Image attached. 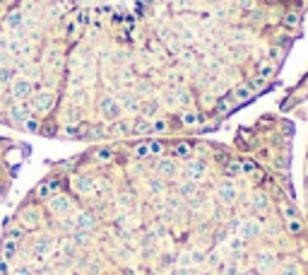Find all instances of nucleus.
<instances>
[{
	"instance_id": "obj_1",
	"label": "nucleus",
	"mask_w": 308,
	"mask_h": 275,
	"mask_svg": "<svg viewBox=\"0 0 308 275\" xmlns=\"http://www.w3.org/2000/svg\"><path fill=\"white\" fill-rule=\"evenodd\" d=\"M99 114L106 119V121H118L121 119V114H123V109H121V104H118V99L116 97H111V94H104L101 99H99Z\"/></svg>"
},
{
	"instance_id": "obj_2",
	"label": "nucleus",
	"mask_w": 308,
	"mask_h": 275,
	"mask_svg": "<svg viewBox=\"0 0 308 275\" xmlns=\"http://www.w3.org/2000/svg\"><path fill=\"white\" fill-rule=\"evenodd\" d=\"M10 92H12V97H15L17 102H22V99H27L29 94H34V82H32L29 77H15V80L10 82Z\"/></svg>"
},
{
	"instance_id": "obj_3",
	"label": "nucleus",
	"mask_w": 308,
	"mask_h": 275,
	"mask_svg": "<svg viewBox=\"0 0 308 275\" xmlns=\"http://www.w3.org/2000/svg\"><path fill=\"white\" fill-rule=\"evenodd\" d=\"M46 207H49V212H53V215H65V212L72 210V201H70L65 193H53V196L46 201Z\"/></svg>"
},
{
	"instance_id": "obj_4",
	"label": "nucleus",
	"mask_w": 308,
	"mask_h": 275,
	"mask_svg": "<svg viewBox=\"0 0 308 275\" xmlns=\"http://www.w3.org/2000/svg\"><path fill=\"white\" fill-rule=\"evenodd\" d=\"M205 172H207L205 162H200V159H188V162H185V181L200 184V181L205 179Z\"/></svg>"
},
{
	"instance_id": "obj_5",
	"label": "nucleus",
	"mask_w": 308,
	"mask_h": 275,
	"mask_svg": "<svg viewBox=\"0 0 308 275\" xmlns=\"http://www.w3.org/2000/svg\"><path fill=\"white\" fill-rule=\"evenodd\" d=\"M217 198H219L224 206H234L236 198H239V189H236V184H231V181H222V184L217 186Z\"/></svg>"
},
{
	"instance_id": "obj_6",
	"label": "nucleus",
	"mask_w": 308,
	"mask_h": 275,
	"mask_svg": "<svg viewBox=\"0 0 308 275\" xmlns=\"http://www.w3.org/2000/svg\"><path fill=\"white\" fill-rule=\"evenodd\" d=\"M75 224V232H92L94 227H97V217H94V212H89V210H82V212H77V217L72 220Z\"/></svg>"
},
{
	"instance_id": "obj_7",
	"label": "nucleus",
	"mask_w": 308,
	"mask_h": 275,
	"mask_svg": "<svg viewBox=\"0 0 308 275\" xmlns=\"http://www.w3.org/2000/svg\"><path fill=\"white\" fill-rule=\"evenodd\" d=\"M239 237H241V241H250V239L260 237V222L258 220H241Z\"/></svg>"
},
{
	"instance_id": "obj_8",
	"label": "nucleus",
	"mask_w": 308,
	"mask_h": 275,
	"mask_svg": "<svg viewBox=\"0 0 308 275\" xmlns=\"http://www.w3.org/2000/svg\"><path fill=\"white\" fill-rule=\"evenodd\" d=\"M53 104H56V94H53V92L41 89V92H36V94H34V106H36L39 111L49 114V111L53 109Z\"/></svg>"
},
{
	"instance_id": "obj_9",
	"label": "nucleus",
	"mask_w": 308,
	"mask_h": 275,
	"mask_svg": "<svg viewBox=\"0 0 308 275\" xmlns=\"http://www.w3.org/2000/svg\"><path fill=\"white\" fill-rule=\"evenodd\" d=\"M7 114H10V121H12V123H17V126H24V121L32 116V114H29V106H27V104H22V102L12 104V106L7 109Z\"/></svg>"
},
{
	"instance_id": "obj_10",
	"label": "nucleus",
	"mask_w": 308,
	"mask_h": 275,
	"mask_svg": "<svg viewBox=\"0 0 308 275\" xmlns=\"http://www.w3.org/2000/svg\"><path fill=\"white\" fill-rule=\"evenodd\" d=\"M176 172H178L176 159H164V157H162V159L157 162V174H159L162 179H174Z\"/></svg>"
},
{
	"instance_id": "obj_11",
	"label": "nucleus",
	"mask_w": 308,
	"mask_h": 275,
	"mask_svg": "<svg viewBox=\"0 0 308 275\" xmlns=\"http://www.w3.org/2000/svg\"><path fill=\"white\" fill-rule=\"evenodd\" d=\"M58 189H61L58 179H46V181H44V184H41V186L34 191V196H36V198H46V201H49V198H51V196H53Z\"/></svg>"
},
{
	"instance_id": "obj_12",
	"label": "nucleus",
	"mask_w": 308,
	"mask_h": 275,
	"mask_svg": "<svg viewBox=\"0 0 308 275\" xmlns=\"http://www.w3.org/2000/svg\"><path fill=\"white\" fill-rule=\"evenodd\" d=\"M231 99H234L236 104H248V102H253V99H255V92H253L248 85H239V87H234Z\"/></svg>"
},
{
	"instance_id": "obj_13",
	"label": "nucleus",
	"mask_w": 308,
	"mask_h": 275,
	"mask_svg": "<svg viewBox=\"0 0 308 275\" xmlns=\"http://www.w3.org/2000/svg\"><path fill=\"white\" fill-rule=\"evenodd\" d=\"M17 246H19V241L5 237L2 244H0V258H2V261H12V258L17 256Z\"/></svg>"
},
{
	"instance_id": "obj_14",
	"label": "nucleus",
	"mask_w": 308,
	"mask_h": 275,
	"mask_svg": "<svg viewBox=\"0 0 308 275\" xmlns=\"http://www.w3.org/2000/svg\"><path fill=\"white\" fill-rule=\"evenodd\" d=\"M250 207H253L255 212H265V210L270 207L267 193H265V191H253V196H250Z\"/></svg>"
},
{
	"instance_id": "obj_15",
	"label": "nucleus",
	"mask_w": 308,
	"mask_h": 275,
	"mask_svg": "<svg viewBox=\"0 0 308 275\" xmlns=\"http://www.w3.org/2000/svg\"><path fill=\"white\" fill-rule=\"evenodd\" d=\"M275 268H277V258H275L272 254H267V251L258 254V271H262V273H272Z\"/></svg>"
},
{
	"instance_id": "obj_16",
	"label": "nucleus",
	"mask_w": 308,
	"mask_h": 275,
	"mask_svg": "<svg viewBox=\"0 0 308 275\" xmlns=\"http://www.w3.org/2000/svg\"><path fill=\"white\" fill-rule=\"evenodd\" d=\"M19 217H22V222H24L27 227H36V224L41 222V215H39V210H34V207H22V210H19Z\"/></svg>"
},
{
	"instance_id": "obj_17",
	"label": "nucleus",
	"mask_w": 308,
	"mask_h": 275,
	"mask_svg": "<svg viewBox=\"0 0 308 275\" xmlns=\"http://www.w3.org/2000/svg\"><path fill=\"white\" fill-rule=\"evenodd\" d=\"M22 24H24V15H22L19 10H12V12L5 17V27H7V29H19Z\"/></svg>"
},
{
	"instance_id": "obj_18",
	"label": "nucleus",
	"mask_w": 308,
	"mask_h": 275,
	"mask_svg": "<svg viewBox=\"0 0 308 275\" xmlns=\"http://www.w3.org/2000/svg\"><path fill=\"white\" fill-rule=\"evenodd\" d=\"M178 119H181V123H183V126H188V128H195V126L200 123V119H202V116H200L197 111H190V109H188V111H183Z\"/></svg>"
},
{
	"instance_id": "obj_19",
	"label": "nucleus",
	"mask_w": 308,
	"mask_h": 275,
	"mask_svg": "<svg viewBox=\"0 0 308 275\" xmlns=\"http://www.w3.org/2000/svg\"><path fill=\"white\" fill-rule=\"evenodd\" d=\"M190 155H193V145L190 142H178L176 147H174V157L176 159H190Z\"/></svg>"
},
{
	"instance_id": "obj_20",
	"label": "nucleus",
	"mask_w": 308,
	"mask_h": 275,
	"mask_svg": "<svg viewBox=\"0 0 308 275\" xmlns=\"http://www.w3.org/2000/svg\"><path fill=\"white\" fill-rule=\"evenodd\" d=\"M152 133V123L145 121V119H137L132 123V136H149Z\"/></svg>"
},
{
	"instance_id": "obj_21",
	"label": "nucleus",
	"mask_w": 308,
	"mask_h": 275,
	"mask_svg": "<svg viewBox=\"0 0 308 275\" xmlns=\"http://www.w3.org/2000/svg\"><path fill=\"white\" fill-rule=\"evenodd\" d=\"M118 104H121V109H125V111H135V109H137V99H135V94H130V92H123V94H121Z\"/></svg>"
},
{
	"instance_id": "obj_22",
	"label": "nucleus",
	"mask_w": 308,
	"mask_h": 275,
	"mask_svg": "<svg viewBox=\"0 0 308 275\" xmlns=\"http://www.w3.org/2000/svg\"><path fill=\"white\" fill-rule=\"evenodd\" d=\"M275 72H277V68L272 66V63H258V77H262V80H272L275 77Z\"/></svg>"
},
{
	"instance_id": "obj_23",
	"label": "nucleus",
	"mask_w": 308,
	"mask_h": 275,
	"mask_svg": "<svg viewBox=\"0 0 308 275\" xmlns=\"http://www.w3.org/2000/svg\"><path fill=\"white\" fill-rule=\"evenodd\" d=\"M113 131H116V136H132V123L130 121H113Z\"/></svg>"
},
{
	"instance_id": "obj_24",
	"label": "nucleus",
	"mask_w": 308,
	"mask_h": 275,
	"mask_svg": "<svg viewBox=\"0 0 308 275\" xmlns=\"http://www.w3.org/2000/svg\"><path fill=\"white\" fill-rule=\"evenodd\" d=\"M279 275H301V266L296 261H287L284 266H279Z\"/></svg>"
},
{
	"instance_id": "obj_25",
	"label": "nucleus",
	"mask_w": 308,
	"mask_h": 275,
	"mask_svg": "<svg viewBox=\"0 0 308 275\" xmlns=\"http://www.w3.org/2000/svg\"><path fill=\"white\" fill-rule=\"evenodd\" d=\"M75 191L77 193H87V191H92V179H87V176H77L75 179Z\"/></svg>"
},
{
	"instance_id": "obj_26",
	"label": "nucleus",
	"mask_w": 308,
	"mask_h": 275,
	"mask_svg": "<svg viewBox=\"0 0 308 275\" xmlns=\"http://www.w3.org/2000/svg\"><path fill=\"white\" fill-rule=\"evenodd\" d=\"M94 159H97L99 164H106V162H111V159H113V150H111V147H101V150H97Z\"/></svg>"
},
{
	"instance_id": "obj_27",
	"label": "nucleus",
	"mask_w": 308,
	"mask_h": 275,
	"mask_svg": "<svg viewBox=\"0 0 308 275\" xmlns=\"http://www.w3.org/2000/svg\"><path fill=\"white\" fill-rule=\"evenodd\" d=\"M287 232L292 234V237H299L301 232H304V222L296 217V220H287Z\"/></svg>"
},
{
	"instance_id": "obj_28",
	"label": "nucleus",
	"mask_w": 308,
	"mask_h": 275,
	"mask_svg": "<svg viewBox=\"0 0 308 275\" xmlns=\"http://www.w3.org/2000/svg\"><path fill=\"white\" fill-rule=\"evenodd\" d=\"M248 87H250V89H253V92L258 94V92H262V89H267L270 85H267V80H262V77H258V75H255L253 80H248Z\"/></svg>"
},
{
	"instance_id": "obj_29",
	"label": "nucleus",
	"mask_w": 308,
	"mask_h": 275,
	"mask_svg": "<svg viewBox=\"0 0 308 275\" xmlns=\"http://www.w3.org/2000/svg\"><path fill=\"white\" fill-rule=\"evenodd\" d=\"M234 106H236V102L231 99V94L229 97H224V99H219L217 102V109L222 111V114H229V111H234Z\"/></svg>"
},
{
	"instance_id": "obj_30",
	"label": "nucleus",
	"mask_w": 308,
	"mask_h": 275,
	"mask_svg": "<svg viewBox=\"0 0 308 275\" xmlns=\"http://www.w3.org/2000/svg\"><path fill=\"white\" fill-rule=\"evenodd\" d=\"M7 237L15 239V241H19V239L24 237V227H22V224H10V222H7Z\"/></svg>"
},
{
	"instance_id": "obj_31",
	"label": "nucleus",
	"mask_w": 308,
	"mask_h": 275,
	"mask_svg": "<svg viewBox=\"0 0 308 275\" xmlns=\"http://www.w3.org/2000/svg\"><path fill=\"white\" fill-rule=\"evenodd\" d=\"M181 196H183V198H195V196H197V184H193V181L181 184Z\"/></svg>"
},
{
	"instance_id": "obj_32",
	"label": "nucleus",
	"mask_w": 308,
	"mask_h": 275,
	"mask_svg": "<svg viewBox=\"0 0 308 275\" xmlns=\"http://www.w3.org/2000/svg\"><path fill=\"white\" fill-rule=\"evenodd\" d=\"M27 133H41V123H39V119H34V116H29L27 121H24V126H22Z\"/></svg>"
},
{
	"instance_id": "obj_33",
	"label": "nucleus",
	"mask_w": 308,
	"mask_h": 275,
	"mask_svg": "<svg viewBox=\"0 0 308 275\" xmlns=\"http://www.w3.org/2000/svg\"><path fill=\"white\" fill-rule=\"evenodd\" d=\"M12 80H15V70L0 66V87H2V85H10Z\"/></svg>"
},
{
	"instance_id": "obj_34",
	"label": "nucleus",
	"mask_w": 308,
	"mask_h": 275,
	"mask_svg": "<svg viewBox=\"0 0 308 275\" xmlns=\"http://www.w3.org/2000/svg\"><path fill=\"white\" fill-rule=\"evenodd\" d=\"M157 111H159V104H157V102H147V104L142 106V119H145V116L152 119V116H157Z\"/></svg>"
},
{
	"instance_id": "obj_35",
	"label": "nucleus",
	"mask_w": 308,
	"mask_h": 275,
	"mask_svg": "<svg viewBox=\"0 0 308 275\" xmlns=\"http://www.w3.org/2000/svg\"><path fill=\"white\" fill-rule=\"evenodd\" d=\"M147 145H149V155H157V157L164 155V142L162 140H149Z\"/></svg>"
},
{
	"instance_id": "obj_36",
	"label": "nucleus",
	"mask_w": 308,
	"mask_h": 275,
	"mask_svg": "<svg viewBox=\"0 0 308 275\" xmlns=\"http://www.w3.org/2000/svg\"><path fill=\"white\" fill-rule=\"evenodd\" d=\"M34 249H36V254L46 256V254H49V251L53 249V241H51V239H41V241H39V244H36Z\"/></svg>"
},
{
	"instance_id": "obj_37",
	"label": "nucleus",
	"mask_w": 308,
	"mask_h": 275,
	"mask_svg": "<svg viewBox=\"0 0 308 275\" xmlns=\"http://www.w3.org/2000/svg\"><path fill=\"white\" fill-rule=\"evenodd\" d=\"M282 22H284V27H299V22H301V17H299L296 12H287Z\"/></svg>"
},
{
	"instance_id": "obj_38",
	"label": "nucleus",
	"mask_w": 308,
	"mask_h": 275,
	"mask_svg": "<svg viewBox=\"0 0 308 275\" xmlns=\"http://www.w3.org/2000/svg\"><path fill=\"white\" fill-rule=\"evenodd\" d=\"M166 128H169V123H166L164 119H157V121H152V133H154V136H159V133H166Z\"/></svg>"
},
{
	"instance_id": "obj_39",
	"label": "nucleus",
	"mask_w": 308,
	"mask_h": 275,
	"mask_svg": "<svg viewBox=\"0 0 308 275\" xmlns=\"http://www.w3.org/2000/svg\"><path fill=\"white\" fill-rule=\"evenodd\" d=\"M239 174H243L241 162H229V164H227V176H239Z\"/></svg>"
},
{
	"instance_id": "obj_40",
	"label": "nucleus",
	"mask_w": 308,
	"mask_h": 275,
	"mask_svg": "<svg viewBox=\"0 0 308 275\" xmlns=\"http://www.w3.org/2000/svg\"><path fill=\"white\" fill-rule=\"evenodd\" d=\"M135 157H137V159H145V157H149V145H147V142H140V145L135 147Z\"/></svg>"
},
{
	"instance_id": "obj_41",
	"label": "nucleus",
	"mask_w": 308,
	"mask_h": 275,
	"mask_svg": "<svg viewBox=\"0 0 308 275\" xmlns=\"http://www.w3.org/2000/svg\"><path fill=\"white\" fill-rule=\"evenodd\" d=\"M241 169H243V174H255L258 172V167L253 162H241Z\"/></svg>"
},
{
	"instance_id": "obj_42",
	"label": "nucleus",
	"mask_w": 308,
	"mask_h": 275,
	"mask_svg": "<svg viewBox=\"0 0 308 275\" xmlns=\"http://www.w3.org/2000/svg\"><path fill=\"white\" fill-rule=\"evenodd\" d=\"M12 275H32V268H29V266H17V268L12 271Z\"/></svg>"
},
{
	"instance_id": "obj_43",
	"label": "nucleus",
	"mask_w": 308,
	"mask_h": 275,
	"mask_svg": "<svg viewBox=\"0 0 308 275\" xmlns=\"http://www.w3.org/2000/svg\"><path fill=\"white\" fill-rule=\"evenodd\" d=\"M0 273H2V275H10V273H12V268H10V261H2V258H0Z\"/></svg>"
},
{
	"instance_id": "obj_44",
	"label": "nucleus",
	"mask_w": 308,
	"mask_h": 275,
	"mask_svg": "<svg viewBox=\"0 0 308 275\" xmlns=\"http://www.w3.org/2000/svg\"><path fill=\"white\" fill-rule=\"evenodd\" d=\"M279 56H282V51H277V49H270V58H272V61H277Z\"/></svg>"
},
{
	"instance_id": "obj_45",
	"label": "nucleus",
	"mask_w": 308,
	"mask_h": 275,
	"mask_svg": "<svg viewBox=\"0 0 308 275\" xmlns=\"http://www.w3.org/2000/svg\"><path fill=\"white\" fill-rule=\"evenodd\" d=\"M241 5L243 7H253V0H241Z\"/></svg>"
},
{
	"instance_id": "obj_46",
	"label": "nucleus",
	"mask_w": 308,
	"mask_h": 275,
	"mask_svg": "<svg viewBox=\"0 0 308 275\" xmlns=\"http://www.w3.org/2000/svg\"><path fill=\"white\" fill-rule=\"evenodd\" d=\"M306 186H308V176H306Z\"/></svg>"
},
{
	"instance_id": "obj_47",
	"label": "nucleus",
	"mask_w": 308,
	"mask_h": 275,
	"mask_svg": "<svg viewBox=\"0 0 308 275\" xmlns=\"http://www.w3.org/2000/svg\"><path fill=\"white\" fill-rule=\"evenodd\" d=\"M0 275H2V273H0Z\"/></svg>"
}]
</instances>
